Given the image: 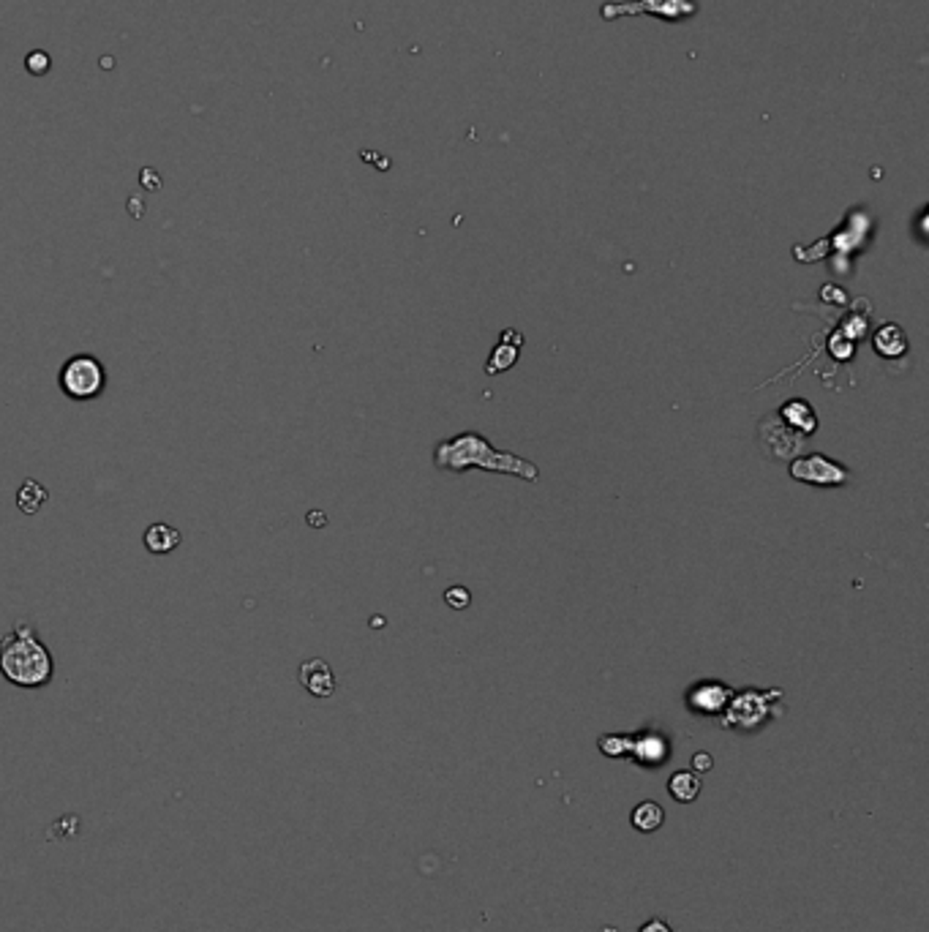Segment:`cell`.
<instances>
[{
  "mask_svg": "<svg viewBox=\"0 0 929 932\" xmlns=\"http://www.w3.org/2000/svg\"><path fill=\"white\" fill-rule=\"evenodd\" d=\"M433 466L450 472H463V470H486V472H502V475H516L529 483L540 478L537 463L508 452L497 450L486 436L475 431H463L452 439H444L433 450Z\"/></svg>",
  "mask_w": 929,
  "mask_h": 932,
  "instance_id": "1",
  "label": "cell"
},
{
  "mask_svg": "<svg viewBox=\"0 0 929 932\" xmlns=\"http://www.w3.org/2000/svg\"><path fill=\"white\" fill-rule=\"evenodd\" d=\"M0 674L15 687L39 690L53 682L55 663L50 649L39 641L36 625L20 619L0 638Z\"/></svg>",
  "mask_w": 929,
  "mask_h": 932,
  "instance_id": "2",
  "label": "cell"
},
{
  "mask_svg": "<svg viewBox=\"0 0 929 932\" xmlns=\"http://www.w3.org/2000/svg\"><path fill=\"white\" fill-rule=\"evenodd\" d=\"M61 393L72 401H93L104 393L107 387V368L96 354L80 352L72 354L58 374Z\"/></svg>",
  "mask_w": 929,
  "mask_h": 932,
  "instance_id": "3",
  "label": "cell"
},
{
  "mask_svg": "<svg viewBox=\"0 0 929 932\" xmlns=\"http://www.w3.org/2000/svg\"><path fill=\"white\" fill-rule=\"evenodd\" d=\"M603 20L635 17V15H654L671 23H682L698 15L695 0H633V4H608L600 9Z\"/></svg>",
  "mask_w": 929,
  "mask_h": 932,
  "instance_id": "4",
  "label": "cell"
},
{
  "mask_svg": "<svg viewBox=\"0 0 929 932\" xmlns=\"http://www.w3.org/2000/svg\"><path fill=\"white\" fill-rule=\"evenodd\" d=\"M790 478L801 481V483H812V486H842V483H847L850 475L842 463L815 452V455L796 458L790 463Z\"/></svg>",
  "mask_w": 929,
  "mask_h": 932,
  "instance_id": "5",
  "label": "cell"
},
{
  "mask_svg": "<svg viewBox=\"0 0 929 932\" xmlns=\"http://www.w3.org/2000/svg\"><path fill=\"white\" fill-rule=\"evenodd\" d=\"M760 439L777 458H790L801 447V433L796 428H790L779 414H769L760 422Z\"/></svg>",
  "mask_w": 929,
  "mask_h": 932,
  "instance_id": "6",
  "label": "cell"
},
{
  "mask_svg": "<svg viewBox=\"0 0 929 932\" xmlns=\"http://www.w3.org/2000/svg\"><path fill=\"white\" fill-rule=\"evenodd\" d=\"M300 684L314 695V698H330L335 693V674L322 657H311L300 665L297 671Z\"/></svg>",
  "mask_w": 929,
  "mask_h": 932,
  "instance_id": "7",
  "label": "cell"
},
{
  "mask_svg": "<svg viewBox=\"0 0 929 932\" xmlns=\"http://www.w3.org/2000/svg\"><path fill=\"white\" fill-rule=\"evenodd\" d=\"M521 344H524V338H521L518 330H505V333H502V341H499V344L494 346V352H491V360H489V365H486V374H502V371L513 368L516 360H518Z\"/></svg>",
  "mask_w": 929,
  "mask_h": 932,
  "instance_id": "8",
  "label": "cell"
},
{
  "mask_svg": "<svg viewBox=\"0 0 929 932\" xmlns=\"http://www.w3.org/2000/svg\"><path fill=\"white\" fill-rule=\"evenodd\" d=\"M145 549L150 551V554H156V557H167V554H172L178 546H180V532L175 529V527H169V524H164V521H159V524H150L148 529H145Z\"/></svg>",
  "mask_w": 929,
  "mask_h": 932,
  "instance_id": "9",
  "label": "cell"
},
{
  "mask_svg": "<svg viewBox=\"0 0 929 932\" xmlns=\"http://www.w3.org/2000/svg\"><path fill=\"white\" fill-rule=\"evenodd\" d=\"M777 414H779L790 428H796L801 436H804V433H815V428H818V417H815L812 406H809L804 398H790Z\"/></svg>",
  "mask_w": 929,
  "mask_h": 932,
  "instance_id": "10",
  "label": "cell"
},
{
  "mask_svg": "<svg viewBox=\"0 0 929 932\" xmlns=\"http://www.w3.org/2000/svg\"><path fill=\"white\" fill-rule=\"evenodd\" d=\"M872 344H875L877 354H883V357H899V354L907 352V338H905V333H902L899 325H883V327H877Z\"/></svg>",
  "mask_w": 929,
  "mask_h": 932,
  "instance_id": "11",
  "label": "cell"
},
{
  "mask_svg": "<svg viewBox=\"0 0 929 932\" xmlns=\"http://www.w3.org/2000/svg\"><path fill=\"white\" fill-rule=\"evenodd\" d=\"M47 500H50V491H47L39 481H34V478L23 481V486H20V491H17V508H20L25 516L39 513V510L47 505Z\"/></svg>",
  "mask_w": 929,
  "mask_h": 932,
  "instance_id": "12",
  "label": "cell"
},
{
  "mask_svg": "<svg viewBox=\"0 0 929 932\" xmlns=\"http://www.w3.org/2000/svg\"><path fill=\"white\" fill-rule=\"evenodd\" d=\"M728 698H731V690L714 682V684H701V687H695L692 695H690V704H692L695 709H701V712H717V709L725 706Z\"/></svg>",
  "mask_w": 929,
  "mask_h": 932,
  "instance_id": "13",
  "label": "cell"
},
{
  "mask_svg": "<svg viewBox=\"0 0 929 932\" xmlns=\"http://www.w3.org/2000/svg\"><path fill=\"white\" fill-rule=\"evenodd\" d=\"M668 791H671V796L676 799V801H692V799H698V793H701V777L695 774V772H687V769H682V772H676L671 780H668Z\"/></svg>",
  "mask_w": 929,
  "mask_h": 932,
  "instance_id": "14",
  "label": "cell"
},
{
  "mask_svg": "<svg viewBox=\"0 0 929 932\" xmlns=\"http://www.w3.org/2000/svg\"><path fill=\"white\" fill-rule=\"evenodd\" d=\"M633 826L638 829V831H644V834H652V831H657L660 826H663V820H665V810L657 804V801H641L635 810H633Z\"/></svg>",
  "mask_w": 929,
  "mask_h": 932,
  "instance_id": "15",
  "label": "cell"
},
{
  "mask_svg": "<svg viewBox=\"0 0 929 932\" xmlns=\"http://www.w3.org/2000/svg\"><path fill=\"white\" fill-rule=\"evenodd\" d=\"M600 750L605 755H622V752L633 750V739H627V736H605V739H600Z\"/></svg>",
  "mask_w": 929,
  "mask_h": 932,
  "instance_id": "16",
  "label": "cell"
},
{
  "mask_svg": "<svg viewBox=\"0 0 929 932\" xmlns=\"http://www.w3.org/2000/svg\"><path fill=\"white\" fill-rule=\"evenodd\" d=\"M444 600H447V606L450 608H467L469 603H472V595H469V589H463V587H450L447 592H444Z\"/></svg>",
  "mask_w": 929,
  "mask_h": 932,
  "instance_id": "17",
  "label": "cell"
},
{
  "mask_svg": "<svg viewBox=\"0 0 929 932\" xmlns=\"http://www.w3.org/2000/svg\"><path fill=\"white\" fill-rule=\"evenodd\" d=\"M638 932H673L663 918H652V921H646Z\"/></svg>",
  "mask_w": 929,
  "mask_h": 932,
  "instance_id": "18",
  "label": "cell"
},
{
  "mask_svg": "<svg viewBox=\"0 0 929 932\" xmlns=\"http://www.w3.org/2000/svg\"><path fill=\"white\" fill-rule=\"evenodd\" d=\"M831 352L837 354V357H850L853 354V344L850 341H831Z\"/></svg>",
  "mask_w": 929,
  "mask_h": 932,
  "instance_id": "19",
  "label": "cell"
},
{
  "mask_svg": "<svg viewBox=\"0 0 929 932\" xmlns=\"http://www.w3.org/2000/svg\"><path fill=\"white\" fill-rule=\"evenodd\" d=\"M695 769H698V772H706V769H711V755H706V752H698V755H695Z\"/></svg>",
  "mask_w": 929,
  "mask_h": 932,
  "instance_id": "20",
  "label": "cell"
},
{
  "mask_svg": "<svg viewBox=\"0 0 929 932\" xmlns=\"http://www.w3.org/2000/svg\"><path fill=\"white\" fill-rule=\"evenodd\" d=\"M305 521H308V524H314V527H322V524H324V516H319V513H311Z\"/></svg>",
  "mask_w": 929,
  "mask_h": 932,
  "instance_id": "21",
  "label": "cell"
}]
</instances>
